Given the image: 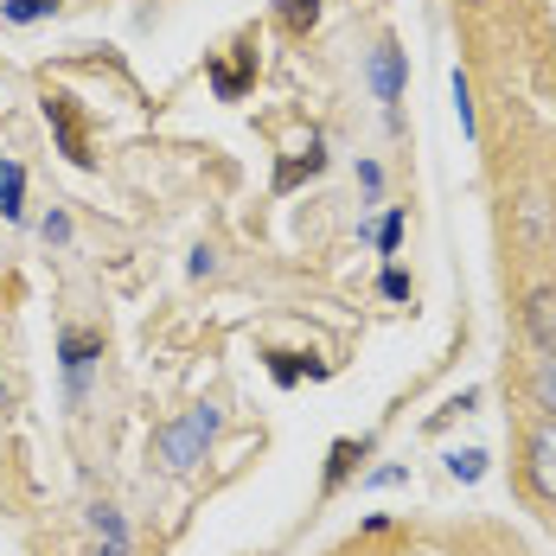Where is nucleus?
Masks as SVG:
<instances>
[{
  "label": "nucleus",
  "mask_w": 556,
  "mask_h": 556,
  "mask_svg": "<svg viewBox=\"0 0 556 556\" xmlns=\"http://www.w3.org/2000/svg\"><path fill=\"white\" fill-rule=\"evenodd\" d=\"M531 403H538L544 416H556V352L531 358Z\"/></svg>",
  "instance_id": "nucleus-11"
},
{
  "label": "nucleus",
  "mask_w": 556,
  "mask_h": 556,
  "mask_svg": "<svg viewBox=\"0 0 556 556\" xmlns=\"http://www.w3.org/2000/svg\"><path fill=\"white\" fill-rule=\"evenodd\" d=\"M46 122H52V135H58V148H64L71 167H90L97 161L90 141H84V122H77V97L71 90H46Z\"/></svg>",
  "instance_id": "nucleus-3"
},
{
  "label": "nucleus",
  "mask_w": 556,
  "mask_h": 556,
  "mask_svg": "<svg viewBox=\"0 0 556 556\" xmlns=\"http://www.w3.org/2000/svg\"><path fill=\"white\" fill-rule=\"evenodd\" d=\"M250 71H256V52H250V46H237V58L212 64V90H218L224 103H237V97L250 90Z\"/></svg>",
  "instance_id": "nucleus-8"
},
{
  "label": "nucleus",
  "mask_w": 556,
  "mask_h": 556,
  "mask_svg": "<svg viewBox=\"0 0 556 556\" xmlns=\"http://www.w3.org/2000/svg\"><path fill=\"white\" fill-rule=\"evenodd\" d=\"M352 460H365V442H333V454H327V493H339V486H345Z\"/></svg>",
  "instance_id": "nucleus-14"
},
{
  "label": "nucleus",
  "mask_w": 556,
  "mask_h": 556,
  "mask_svg": "<svg viewBox=\"0 0 556 556\" xmlns=\"http://www.w3.org/2000/svg\"><path fill=\"white\" fill-rule=\"evenodd\" d=\"M39 237H46L52 250H64V243H71V218H64V212H46V218H39Z\"/></svg>",
  "instance_id": "nucleus-20"
},
{
  "label": "nucleus",
  "mask_w": 556,
  "mask_h": 556,
  "mask_svg": "<svg viewBox=\"0 0 556 556\" xmlns=\"http://www.w3.org/2000/svg\"><path fill=\"white\" fill-rule=\"evenodd\" d=\"M0 218L7 224L26 218V167L20 161H0Z\"/></svg>",
  "instance_id": "nucleus-10"
},
{
  "label": "nucleus",
  "mask_w": 556,
  "mask_h": 556,
  "mask_svg": "<svg viewBox=\"0 0 556 556\" xmlns=\"http://www.w3.org/2000/svg\"><path fill=\"white\" fill-rule=\"evenodd\" d=\"M314 20H320V0H281V26L288 33H307Z\"/></svg>",
  "instance_id": "nucleus-17"
},
{
  "label": "nucleus",
  "mask_w": 556,
  "mask_h": 556,
  "mask_svg": "<svg viewBox=\"0 0 556 556\" xmlns=\"http://www.w3.org/2000/svg\"><path fill=\"white\" fill-rule=\"evenodd\" d=\"M218 403H192L179 422H167L161 429V460H167L173 473H192L199 460H205V447H212V435H218Z\"/></svg>",
  "instance_id": "nucleus-2"
},
{
  "label": "nucleus",
  "mask_w": 556,
  "mask_h": 556,
  "mask_svg": "<svg viewBox=\"0 0 556 556\" xmlns=\"http://www.w3.org/2000/svg\"><path fill=\"white\" fill-rule=\"evenodd\" d=\"M378 294H384V301H409V294H416V281H409V269H396V263H390L384 276H378Z\"/></svg>",
  "instance_id": "nucleus-19"
},
{
  "label": "nucleus",
  "mask_w": 556,
  "mask_h": 556,
  "mask_svg": "<svg viewBox=\"0 0 556 556\" xmlns=\"http://www.w3.org/2000/svg\"><path fill=\"white\" fill-rule=\"evenodd\" d=\"M0 403H7V390H0Z\"/></svg>",
  "instance_id": "nucleus-24"
},
{
  "label": "nucleus",
  "mask_w": 556,
  "mask_h": 556,
  "mask_svg": "<svg viewBox=\"0 0 556 556\" xmlns=\"http://www.w3.org/2000/svg\"><path fill=\"white\" fill-rule=\"evenodd\" d=\"M511 243L525 256H551L556 250V192L551 186H518L511 192Z\"/></svg>",
  "instance_id": "nucleus-1"
},
{
  "label": "nucleus",
  "mask_w": 556,
  "mask_h": 556,
  "mask_svg": "<svg viewBox=\"0 0 556 556\" xmlns=\"http://www.w3.org/2000/svg\"><path fill=\"white\" fill-rule=\"evenodd\" d=\"M269 371H276V384H301V358L294 352H269Z\"/></svg>",
  "instance_id": "nucleus-21"
},
{
  "label": "nucleus",
  "mask_w": 556,
  "mask_h": 556,
  "mask_svg": "<svg viewBox=\"0 0 556 556\" xmlns=\"http://www.w3.org/2000/svg\"><path fill=\"white\" fill-rule=\"evenodd\" d=\"M525 333L538 352H556V288H531L525 301Z\"/></svg>",
  "instance_id": "nucleus-6"
},
{
  "label": "nucleus",
  "mask_w": 556,
  "mask_h": 556,
  "mask_svg": "<svg viewBox=\"0 0 556 556\" xmlns=\"http://www.w3.org/2000/svg\"><path fill=\"white\" fill-rule=\"evenodd\" d=\"M447 90H454V115H460V135H473V90H467V77L454 71V77H447Z\"/></svg>",
  "instance_id": "nucleus-18"
},
{
  "label": "nucleus",
  "mask_w": 556,
  "mask_h": 556,
  "mask_svg": "<svg viewBox=\"0 0 556 556\" xmlns=\"http://www.w3.org/2000/svg\"><path fill=\"white\" fill-rule=\"evenodd\" d=\"M358 186H365V199L378 205V192H384V167H378V161H358Z\"/></svg>",
  "instance_id": "nucleus-22"
},
{
  "label": "nucleus",
  "mask_w": 556,
  "mask_h": 556,
  "mask_svg": "<svg viewBox=\"0 0 556 556\" xmlns=\"http://www.w3.org/2000/svg\"><path fill=\"white\" fill-rule=\"evenodd\" d=\"M186 269H192V276H199V281H205V276H212V269H218V263H212V250H192V263H186Z\"/></svg>",
  "instance_id": "nucleus-23"
},
{
  "label": "nucleus",
  "mask_w": 556,
  "mask_h": 556,
  "mask_svg": "<svg viewBox=\"0 0 556 556\" xmlns=\"http://www.w3.org/2000/svg\"><path fill=\"white\" fill-rule=\"evenodd\" d=\"M52 13H58V0H0V20L7 26H39Z\"/></svg>",
  "instance_id": "nucleus-13"
},
{
  "label": "nucleus",
  "mask_w": 556,
  "mask_h": 556,
  "mask_svg": "<svg viewBox=\"0 0 556 556\" xmlns=\"http://www.w3.org/2000/svg\"><path fill=\"white\" fill-rule=\"evenodd\" d=\"M447 473H454V480H480V473H486V454H480V447H454V454H447Z\"/></svg>",
  "instance_id": "nucleus-16"
},
{
  "label": "nucleus",
  "mask_w": 556,
  "mask_h": 556,
  "mask_svg": "<svg viewBox=\"0 0 556 556\" xmlns=\"http://www.w3.org/2000/svg\"><path fill=\"white\" fill-rule=\"evenodd\" d=\"M58 358H64V384H71V396H84V384H90V365L103 358V333H97V327H64V339H58Z\"/></svg>",
  "instance_id": "nucleus-4"
},
{
  "label": "nucleus",
  "mask_w": 556,
  "mask_h": 556,
  "mask_svg": "<svg viewBox=\"0 0 556 556\" xmlns=\"http://www.w3.org/2000/svg\"><path fill=\"white\" fill-rule=\"evenodd\" d=\"M473 7H480V0H473Z\"/></svg>",
  "instance_id": "nucleus-25"
},
{
  "label": "nucleus",
  "mask_w": 556,
  "mask_h": 556,
  "mask_svg": "<svg viewBox=\"0 0 556 556\" xmlns=\"http://www.w3.org/2000/svg\"><path fill=\"white\" fill-rule=\"evenodd\" d=\"M371 90H378V103L384 110H396V97H403V46H378L371 52Z\"/></svg>",
  "instance_id": "nucleus-7"
},
{
  "label": "nucleus",
  "mask_w": 556,
  "mask_h": 556,
  "mask_svg": "<svg viewBox=\"0 0 556 556\" xmlns=\"http://www.w3.org/2000/svg\"><path fill=\"white\" fill-rule=\"evenodd\" d=\"M525 473H531V493L544 505H556V416L531 435V460H525Z\"/></svg>",
  "instance_id": "nucleus-5"
},
{
  "label": "nucleus",
  "mask_w": 556,
  "mask_h": 556,
  "mask_svg": "<svg viewBox=\"0 0 556 556\" xmlns=\"http://www.w3.org/2000/svg\"><path fill=\"white\" fill-rule=\"evenodd\" d=\"M403 224H409V218H403V205H390L378 224H358V237H371L384 256H396V243H403Z\"/></svg>",
  "instance_id": "nucleus-12"
},
{
  "label": "nucleus",
  "mask_w": 556,
  "mask_h": 556,
  "mask_svg": "<svg viewBox=\"0 0 556 556\" xmlns=\"http://www.w3.org/2000/svg\"><path fill=\"white\" fill-rule=\"evenodd\" d=\"M90 525L103 531V551H128V525H122L115 505H90Z\"/></svg>",
  "instance_id": "nucleus-15"
},
{
  "label": "nucleus",
  "mask_w": 556,
  "mask_h": 556,
  "mask_svg": "<svg viewBox=\"0 0 556 556\" xmlns=\"http://www.w3.org/2000/svg\"><path fill=\"white\" fill-rule=\"evenodd\" d=\"M314 173H327V148H320V135H307V148L294 154V161H281L276 167V192H294L301 179H314Z\"/></svg>",
  "instance_id": "nucleus-9"
}]
</instances>
